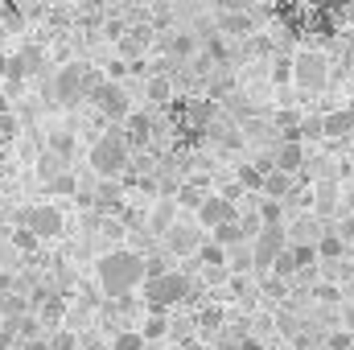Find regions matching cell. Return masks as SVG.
<instances>
[{
    "label": "cell",
    "instance_id": "cell-32",
    "mask_svg": "<svg viewBox=\"0 0 354 350\" xmlns=\"http://www.w3.org/2000/svg\"><path fill=\"white\" fill-rule=\"evenodd\" d=\"M165 330H169V322H165V313H149V322L140 326V334H145V342H157V338H165Z\"/></svg>",
    "mask_w": 354,
    "mask_h": 350
},
{
    "label": "cell",
    "instance_id": "cell-18",
    "mask_svg": "<svg viewBox=\"0 0 354 350\" xmlns=\"http://www.w3.org/2000/svg\"><path fill=\"white\" fill-rule=\"evenodd\" d=\"M248 235H252V231H248L239 219H235V223H223V227H214V231H210V239H214V243H223L227 252H235V248H239Z\"/></svg>",
    "mask_w": 354,
    "mask_h": 350
},
{
    "label": "cell",
    "instance_id": "cell-13",
    "mask_svg": "<svg viewBox=\"0 0 354 350\" xmlns=\"http://www.w3.org/2000/svg\"><path fill=\"white\" fill-rule=\"evenodd\" d=\"M322 136H330V140H346L354 136V107H342V111H330V116H322Z\"/></svg>",
    "mask_w": 354,
    "mask_h": 350
},
{
    "label": "cell",
    "instance_id": "cell-33",
    "mask_svg": "<svg viewBox=\"0 0 354 350\" xmlns=\"http://www.w3.org/2000/svg\"><path fill=\"white\" fill-rule=\"evenodd\" d=\"M326 350H354V330H334V334H326Z\"/></svg>",
    "mask_w": 354,
    "mask_h": 350
},
{
    "label": "cell",
    "instance_id": "cell-30",
    "mask_svg": "<svg viewBox=\"0 0 354 350\" xmlns=\"http://www.w3.org/2000/svg\"><path fill=\"white\" fill-rule=\"evenodd\" d=\"M145 99H149V103H169V99H174V83H169L165 75L149 79V87H145Z\"/></svg>",
    "mask_w": 354,
    "mask_h": 350
},
{
    "label": "cell",
    "instance_id": "cell-46",
    "mask_svg": "<svg viewBox=\"0 0 354 350\" xmlns=\"http://www.w3.org/2000/svg\"><path fill=\"white\" fill-rule=\"evenodd\" d=\"M4 111H8V99H4V95H0V116H4Z\"/></svg>",
    "mask_w": 354,
    "mask_h": 350
},
{
    "label": "cell",
    "instance_id": "cell-19",
    "mask_svg": "<svg viewBox=\"0 0 354 350\" xmlns=\"http://www.w3.org/2000/svg\"><path fill=\"white\" fill-rule=\"evenodd\" d=\"M260 194H264V198H280V202H284V198L292 194V174H284V169H276V165H272V169L264 174V190H260Z\"/></svg>",
    "mask_w": 354,
    "mask_h": 350
},
{
    "label": "cell",
    "instance_id": "cell-25",
    "mask_svg": "<svg viewBox=\"0 0 354 350\" xmlns=\"http://www.w3.org/2000/svg\"><path fill=\"white\" fill-rule=\"evenodd\" d=\"M292 260H297V276L301 272H313L322 256H317V243H292Z\"/></svg>",
    "mask_w": 354,
    "mask_h": 350
},
{
    "label": "cell",
    "instance_id": "cell-45",
    "mask_svg": "<svg viewBox=\"0 0 354 350\" xmlns=\"http://www.w3.org/2000/svg\"><path fill=\"white\" fill-rule=\"evenodd\" d=\"M218 4H223V8H243L248 0H218Z\"/></svg>",
    "mask_w": 354,
    "mask_h": 350
},
{
    "label": "cell",
    "instance_id": "cell-7",
    "mask_svg": "<svg viewBox=\"0 0 354 350\" xmlns=\"http://www.w3.org/2000/svg\"><path fill=\"white\" fill-rule=\"evenodd\" d=\"M21 227H29L37 239H58L66 231V214L58 206H50V202H37V206L21 210Z\"/></svg>",
    "mask_w": 354,
    "mask_h": 350
},
{
    "label": "cell",
    "instance_id": "cell-17",
    "mask_svg": "<svg viewBox=\"0 0 354 350\" xmlns=\"http://www.w3.org/2000/svg\"><path fill=\"white\" fill-rule=\"evenodd\" d=\"M272 165H276V169H284V174H297V169L305 165V149H301V140H284V145H280V153L272 157Z\"/></svg>",
    "mask_w": 354,
    "mask_h": 350
},
{
    "label": "cell",
    "instance_id": "cell-29",
    "mask_svg": "<svg viewBox=\"0 0 354 350\" xmlns=\"http://www.w3.org/2000/svg\"><path fill=\"white\" fill-rule=\"evenodd\" d=\"M268 272H272L276 280H292V276H297V260H292V243H288V248H284V252H280V256L272 260V268H268Z\"/></svg>",
    "mask_w": 354,
    "mask_h": 350
},
{
    "label": "cell",
    "instance_id": "cell-24",
    "mask_svg": "<svg viewBox=\"0 0 354 350\" xmlns=\"http://www.w3.org/2000/svg\"><path fill=\"white\" fill-rule=\"evenodd\" d=\"M256 219H260V227L284 223V202H280V198H264V194H260V202H256Z\"/></svg>",
    "mask_w": 354,
    "mask_h": 350
},
{
    "label": "cell",
    "instance_id": "cell-2",
    "mask_svg": "<svg viewBox=\"0 0 354 350\" xmlns=\"http://www.w3.org/2000/svg\"><path fill=\"white\" fill-rule=\"evenodd\" d=\"M189 297V276L185 272H169V268H161V264H149V272H145V305H149V313H165V309H174Z\"/></svg>",
    "mask_w": 354,
    "mask_h": 350
},
{
    "label": "cell",
    "instance_id": "cell-5",
    "mask_svg": "<svg viewBox=\"0 0 354 350\" xmlns=\"http://www.w3.org/2000/svg\"><path fill=\"white\" fill-rule=\"evenodd\" d=\"M292 83L301 91H326L330 87V58L317 50L292 54Z\"/></svg>",
    "mask_w": 354,
    "mask_h": 350
},
{
    "label": "cell",
    "instance_id": "cell-28",
    "mask_svg": "<svg viewBox=\"0 0 354 350\" xmlns=\"http://www.w3.org/2000/svg\"><path fill=\"white\" fill-rule=\"evenodd\" d=\"M202 198H206V185H202V181H185V185L177 190V206L198 210V206H202Z\"/></svg>",
    "mask_w": 354,
    "mask_h": 350
},
{
    "label": "cell",
    "instance_id": "cell-38",
    "mask_svg": "<svg viewBox=\"0 0 354 350\" xmlns=\"http://www.w3.org/2000/svg\"><path fill=\"white\" fill-rule=\"evenodd\" d=\"M223 326V309H202V330H218Z\"/></svg>",
    "mask_w": 354,
    "mask_h": 350
},
{
    "label": "cell",
    "instance_id": "cell-15",
    "mask_svg": "<svg viewBox=\"0 0 354 350\" xmlns=\"http://www.w3.org/2000/svg\"><path fill=\"white\" fill-rule=\"evenodd\" d=\"M181 116H185V124L194 132H206L210 128V116H214V103L210 99H189V103H181Z\"/></svg>",
    "mask_w": 354,
    "mask_h": 350
},
{
    "label": "cell",
    "instance_id": "cell-41",
    "mask_svg": "<svg viewBox=\"0 0 354 350\" xmlns=\"http://www.w3.org/2000/svg\"><path fill=\"white\" fill-rule=\"evenodd\" d=\"M235 350H264V342H260V338H239Z\"/></svg>",
    "mask_w": 354,
    "mask_h": 350
},
{
    "label": "cell",
    "instance_id": "cell-48",
    "mask_svg": "<svg viewBox=\"0 0 354 350\" xmlns=\"http://www.w3.org/2000/svg\"><path fill=\"white\" fill-rule=\"evenodd\" d=\"M161 4H181V0H161Z\"/></svg>",
    "mask_w": 354,
    "mask_h": 350
},
{
    "label": "cell",
    "instance_id": "cell-1",
    "mask_svg": "<svg viewBox=\"0 0 354 350\" xmlns=\"http://www.w3.org/2000/svg\"><path fill=\"white\" fill-rule=\"evenodd\" d=\"M145 272H149V260L132 248H115V252H103L95 260V276H99V288L111 297V301H124L132 288L145 284Z\"/></svg>",
    "mask_w": 354,
    "mask_h": 350
},
{
    "label": "cell",
    "instance_id": "cell-27",
    "mask_svg": "<svg viewBox=\"0 0 354 350\" xmlns=\"http://www.w3.org/2000/svg\"><path fill=\"white\" fill-rule=\"evenodd\" d=\"M202 50H206L210 62H218V66L227 62V37L223 33H202Z\"/></svg>",
    "mask_w": 354,
    "mask_h": 350
},
{
    "label": "cell",
    "instance_id": "cell-3",
    "mask_svg": "<svg viewBox=\"0 0 354 350\" xmlns=\"http://www.w3.org/2000/svg\"><path fill=\"white\" fill-rule=\"evenodd\" d=\"M87 161L99 177H120L128 169V161H132V149H128V140H124L120 132H103V136L91 145Z\"/></svg>",
    "mask_w": 354,
    "mask_h": 350
},
{
    "label": "cell",
    "instance_id": "cell-50",
    "mask_svg": "<svg viewBox=\"0 0 354 350\" xmlns=\"http://www.w3.org/2000/svg\"><path fill=\"white\" fill-rule=\"evenodd\" d=\"M12 4H25V0H12Z\"/></svg>",
    "mask_w": 354,
    "mask_h": 350
},
{
    "label": "cell",
    "instance_id": "cell-37",
    "mask_svg": "<svg viewBox=\"0 0 354 350\" xmlns=\"http://www.w3.org/2000/svg\"><path fill=\"white\" fill-rule=\"evenodd\" d=\"M50 190L54 194H79V181L71 174H58V177H50Z\"/></svg>",
    "mask_w": 354,
    "mask_h": 350
},
{
    "label": "cell",
    "instance_id": "cell-6",
    "mask_svg": "<svg viewBox=\"0 0 354 350\" xmlns=\"http://www.w3.org/2000/svg\"><path fill=\"white\" fill-rule=\"evenodd\" d=\"M87 99L95 103V111H99V116H107V120H115V124H124V120H128V111H132L128 91L120 87L115 79H99Z\"/></svg>",
    "mask_w": 354,
    "mask_h": 350
},
{
    "label": "cell",
    "instance_id": "cell-9",
    "mask_svg": "<svg viewBox=\"0 0 354 350\" xmlns=\"http://www.w3.org/2000/svg\"><path fill=\"white\" fill-rule=\"evenodd\" d=\"M194 214H198V223H202V227H210V231H214V227H223V223H235V214H239V210H235V198H227V194H206V198H202V206H198Z\"/></svg>",
    "mask_w": 354,
    "mask_h": 350
},
{
    "label": "cell",
    "instance_id": "cell-42",
    "mask_svg": "<svg viewBox=\"0 0 354 350\" xmlns=\"http://www.w3.org/2000/svg\"><path fill=\"white\" fill-rule=\"evenodd\" d=\"M4 293H12V276H8V272H0V297H4Z\"/></svg>",
    "mask_w": 354,
    "mask_h": 350
},
{
    "label": "cell",
    "instance_id": "cell-12",
    "mask_svg": "<svg viewBox=\"0 0 354 350\" xmlns=\"http://www.w3.org/2000/svg\"><path fill=\"white\" fill-rule=\"evenodd\" d=\"M120 136L128 140V149L149 145V140H153V116H145V111H128V120H124V132H120Z\"/></svg>",
    "mask_w": 354,
    "mask_h": 350
},
{
    "label": "cell",
    "instance_id": "cell-43",
    "mask_svg": "<svg viewBox=\"0 0 354 350\" xmlns=\"http://www.w3.org/2000/svg\"><path fill=\"white\" fill-rule=\"evenodd\" d=\"M342 322H346V330H354V305H346V309H342Z\"/></svg>",
    "mask_w": 354,
    "mask_h": 350
},
{
    "label": "cell",
    "instance_id": "cell-20",
    "mask_svg": "<svg viewBox=\"0 0 354 350\" xmlns=\"http://www.w3.org/2000/svg\"><path fill=\"white\" fill-rule=\"evenodd\" d=\"M268 169H272V161H248V165H239V185L252 190V194H260Z\"/></svg>",
    "mask_w": 354,
    "mask_h": 350
},
{
    "label": "cell",
    "instance_id": "cell-40",
    "mask_svg": "<svg viewBox=\"0 0 354 350\" xmlns=\"http://www.w3.org/2000/svg\"><path fill=\"white\" fill-rule=\"evenodd\" d=\"M317 297H322V301H330V305H334V301H338V288H334V284H322V288H317Z\"/></svg>",
    "mask_w": 354,
    "mask_h": 350
},
{
    "label": "cell",
    "instance_id": "cell-8",
    "mask_svg": "<svg viewBox=\"0 0 354 350\" xmlns=\"http://www.w3.org/2000/svg\"><path fill=\"white\" fill-rule=\"evenodd\" d=\"M288 248V235H284V223H272L256 231V243H252V268H272V260Z\"/></svg>",
    "mask_w": 354,
    "mask_h": 350
},
{
    "label": "cell",
    "instance_id": "cell-21",
    "mask_svg": "<svg viewBox=\"0 0 354 350\" xmlns=\"http://www.w3.org/2000/svg\"><path fill=\"white\" fill-rule=\"evenodd\" d=\"M62 313H66V301H62V297H54V293H37V317H41V322L58 326Z\"/></svg>",
    "mask_w": 354,
    "mask_h": 350
},
{
    "label": "cell",
    "instance_id": "cell-44",
    "mask_svg": "<svg viewBox=\"0 0 354 350\" xmlns=\"http://www.w3.org/2000/svg\"><path fill=\"white\" fill-rule=\"evenodd\" d=\"M12 347V330H0V350H8Z\"/></svg>",
    "mask_w": 354,
    "mask_h": 350
},
{
    "label": "cell",
    "instance_id": "cell-22",
    "mask_svg": "<svg viewBox=\"0 0 354 350\" xmlns=\"http://www.w3.org/2000/svg\"><path fill=\"white\" fill-rule=\"evenodd\" d=\"M317 256H322V264H334L346 256V239L338 235V231H326L322 239H317Z\"/></svg>",
    "mask_w": 354,
    "mask_h": 350
},
{
    "label": "cell",
    "instance_id": "cell-4",
    "mask_svg": "<svg viewBox=\"0 0 354 350\" xmlns=\"http://www.w3.org/2000/svg\"><path fill=\"white\" fill-rule=\"evenodd\" d=\"M99 83V75L83 66V62H71V66H62L58 75H54V99L62 103V107H75V103H83L91 91Z\"/></svg>",
    "mask_w": 354,
    "mask_h": 350
},
{
    "label": "cell",
    "instance_id": "cell-47",
    "mask_svg": "<svg viewBox=\"0 0 354 350\" xmlns=\"http://www.w3.org/2000/svg\"><path fill=\"white\" fill-rule=\"evenodd\" d=\"M346 214H354V194H351V202H346Z\"/></svg>",
    "mask_w": 354,
    "mask_h": 350
},
{
    "label": "cell",
    "instance_id": "cell-39",
    "mask_svg": "<svg viewBox=\"0 0 354 350\" xmlns=\"http://www.w3.org/2000/svg\"><path fill=\"white\" fill-rule=\"evenodd\" d=\"M12 132H17V120L4 111V116H0V136H12Z\"/></svg>",
    "mask_w": 354,
    "mask_h": 350
},
{
    "label": "cell",
    "instance_id": "cell-49",
    "mask_svg": "<svg viewBox=\"0 0 354 350\" xmlns=\"http://www.w3.org/2000/svg\"><path fill=\"white\" fill-rule=\"evenodd\" d=\"M351 177H354V161H351Z\"/></svg>",
    "mask_w": 354,
    "mask_h": 350
},
{
    "label": "cell",
    "instance_id": "cell-16",
    "mask_svg": "<svg viewBox=\"0 0 354 350\" xmlns=\"http://www.w3.org/2000/svg\"><path fill=\"white\" fill-rule=\"evenodd\" d=\"M252 25H256V21H252L248 12H239V8H227V12L218 17V33H223V37H248Z\"/></svg>",
    "mask_w": 354,
    "mask_h": 350
},
{
    "label": "cell",
    "instance_id": "cell-23",
    "mask_svg": "<svg viewBox=\"0 0 354 350\" xmlns=\"http://www.w3.org/2000/svg\"><path fill=\"white\" fill-rule=\"evenodd\" d=\"M194 260L202 264V268H223V264L231 260V252H227L223 243H214V239H210V243H198V252H194Z\"/></svg>",
    "mask_w": 354,
    "mask_h": 350
},
{
    "label": "cell",
    "instance_id": "cell-36",
    "mask_svg": "<svg viewBox=\"0 0 354 350\" xmlns=\"http://www.w3.org/2000/svg\"><path fill=\"white\" fill-rule=\"evenodd\" d=\"M46 350H79V338L71 334V330H58L54 338H50V347Z\"/></svg>",
    "mask_w": 354,
    "mask_h": 350
},
{
    "label": "cell",
    "instance_id": "cell-35",
    "mask_svg": "<svg viewBox=\"0 0 354 350\" xmlns=\"http://www.w3.org/2000/svg\"><path fill=\"white\" fill-rule=\"evenodd\" d=\"M12 243H17V248H21V252H33V248H37V243H41V239H37V235H33V231H29V227H17V231H12Z\"/></svg>",
    "mask_w": 354,
    "mask_h": 350
},
{
    "label": "cell",
    "instance_id": "cell-31",
    "mask_svg": "<svg viewBox=\"0 0 354 350\" xmlns=\"http://www.w3.org/2000/svg\"><path fill=\"white\" fill-rule=\"evenodd\" d=\"M149 342H145V334L140 330H120L115 338H111V350H145Z\"/></svg>",
    "mask_w": 354,
    "mask_h": 350
},
{
    "label": "cell",
    "instance_id": "cell-14",
    "mask_svg": "<svg viewBox=\"0 0 354 350\" xmlns=\"http://www.w3.org/2000/svg\"><path fill=\"white\" fill-rule=\"evenodd\" d=\"M75 149H79V136H75L71 128H54V132L46 136V153H50V157H58V161H71V157H75Z\"/></svg>",
    "mask_w": 354,
    "mask_h": 350
},
{
    "label": "cell",
    "instance_id": "cell-26",
    "mask_svg": "<svg viewBox=\"0 0 354 350\" xmlns=\"http://www.w3.org/2000/svg\"><path fill=\"white\" fill-rule=\"evenodd\" d=\"M145 46H149V29H132V33H120V50H124L128 58H140V54H145Z\"/></svg>",
    "mask_w": 354,
    "mask_h": 350
},
{
    "label": "cell",
    "instance_id": "cell-34",
    "mask_svg": "<svg viewBox=\"0 0 354 350\" xmlns=\"http://www.w3.org/2000/svg\"><path fill=\"white\" fill-rule=\"evenodd\" d=\"M272 79L284 87V83H292V58H276L272 62Z\"/></svg>",
    "mask_w": 354,
    "mask_h": 350
},
{
    "label": "cell",
    "instance_id": "cell-11",
    "mask_svg": "<svg viewBox=\"0 0 354 350\" xmlns=\"http://www.w3.org/2000/svg\"><path fill=\"white\" fill-rule=\"evenodd\" d=\"M198 243H202V235H198L189 223H169V227H165V248H169L174 256H194Z\"/></svg>",
    "mask_w": 354,
    "mask_h": 350
},
{
    "label": "cell",
    "instance_id": "cell-10",
    "mask_svg": "<svg viewBox=\"0 0 354 350\" xmlns=\"http://www.w3.org/2000/svg\"><path fill=\"white\" fill-rule=\"evenodd\" d=\"M165 54H169L174 62H194V58L202 54V37H198L194 29H174V33L165 37Z\"/></svg>",
    "mask_w": 354,
    "mask_h": 350
}]
</instances>
